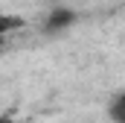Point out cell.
<instances>
[{
    "label": "cell",
    "instance_id": "1",
    "mask_svg": "<svg viewBox=\"0 0 125 123\" xmlns=\"http://www.w3.org/2000/svg\"><path fill=\"white\" fill-rule=\"evenodd\" d=\"M73 24H76V12L73 9H52L47 15V21H44V32L52 35V32H61L67 27H73Z\"/></svg>",
    "mask_w": 125,
    "mask_h": 123
},
{
    "label": "cell",
    "instance_id": "5",
    "mask_svg": "<svg viewBox=\"0 0 125 123\" xmlns=\"http://www.w3.org/2000/svg\"><path fill=\"white\" fill-rule=\"evenodd\" d=\"M3 50H6V44H3V38H0V53H3Z\"/></svg>",
    "mask_w": 125,
    "mask_h": 123
},
{
    "label": "cell",
    "instance_id": "3",
    "mask_svg": "<svg viewBox=\"0 0 125 123\" xmlns=\"http://www.w3.org/2000/svg\"><path fill=\"white\" fill-rule=\"evenodd\" d=\"M108 114H111L116 123H125V94H119V97H114V100H111Z\"/></svg>",
    "mask_w": 125,
    "mask_h": 123
},
{
    "label": "cell",
    "instance_id": "2",
    "mask_svg": "<svg viewBox=\"0 0 125 123\" xmlns=\"http://www.w3.org/2000/svg\"><path fill=\"white\" fill-rule=\"evenodd\" d=\"M26 21L21 18V15H3L0 12V35H6V32H15V30H21Z\"/></svg>",
    "mask_w": 125,
    "mask_h": 123
},
{
    "label": "cell",
    "instance_id": "4",
    "mask_svg": "<svg viewBox=\"0 0 125 123\" xmlns=\"http://www.w3.org/2000/svg\"><path fill=\"white\" fill-rule=\"evenodd\" d=\"M0 123H18V120H12V117H0Z\"/></svg>",
    "mask_w": 125,
    "mask_h": 123
}]
</instances>
